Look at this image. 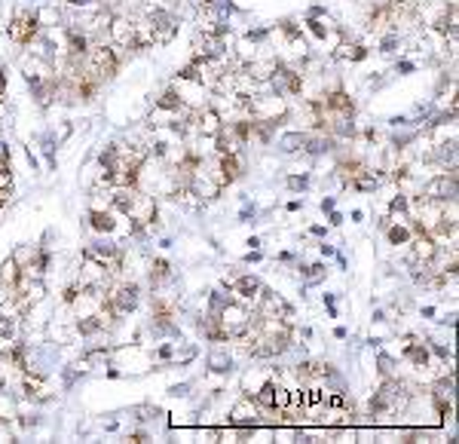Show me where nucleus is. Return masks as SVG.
Here are the masks:
<instances>
[{
  "label": "nucleus",
  "mask_w": 459,
  "mask_h": 444,
  "mask_svg": "<svg viewBox=\"0 0 459 444\" xmlns=\"http://www.w3.org/2000/svg\"><path fill=\"white\" fill-rule=\"evenodd\" d=\"M144 28H147L150 44H168V40L178 34V19H175V12L166 10V6H150Z\"/></svg>",
  "instance_id": "1"
},
{
  "label": "nucleus",
  "mask_w": 459,
  "mask_h": 444,
  "mask_svg": "<svg viewBox=\"0 0 459 444\" xmlns=\"http://www.w3.org/2000/svg\"><path fill=\"white\" fill-rule=\"evenodd\" d=\"M138 300H141L138 282H119V285L110 288V294H108V307L114 309L117 316H129L132 309L138 307Z\"/></svg>",
  "instance_id": "2"
},
{
  "label": "nucleus",
  "mask_w": 459,
  "mask_h": 444,
  "mask_svg": "<svg viewBox=\"0 0 459 444\" xmlns=\"http://www.w3.org/2000/svg\"><path fill=\"white\" fill-rule=\"evenodd\" d=\"M37 34H40V19H37V12H19L16 16V22L10 25V37L16 40V44H22L28 46L31 40H37Z\"/></svg>",
  "instance_id": "3"
},
{
  "label": "nucleus",
  "mask_w": 459,
  "mask_h": 444,
  "mask_svg": "<svg viewBox=\"0 0 459 444\" xmlns=\"http://www.w3.org/2000/svg\"><path fill=\"white\" fill-rule=\"evenodd\" d=\"M211 178L217 181L221 187H230L233 181L242 178V163H239V153L230 151V153H221V160H217V168L215 172H208Z\"/></svg>",
  "instance_id": "4"
},
{
  "label": "nucleus",
  "mask_w": 459,
  "mask_h": 444,
  "mask_svg": "<svg viewBox=\"0 0 459 444\" xmlns=\"http://www.w3.org/2000/svg\"><path fill=\"white\" fill-rule=\"evenodd\" d=\"M257 414H260V407L254 405L251 396H245L236 407H233L230 423H233V426H251V429H254V423H257Z\"/></svg>",
  "instance_id": "5"
},
{
  "label": "nucleus",
  "mask_w": 459,
  "mask_h": 444,
  "mask_svg": "<svg viewBox=\"0 0 459 444\" xmlns=\"http://www.w3.org/2000/svg\"><path fill=\"white\" fill-rule=\"evenodd\" d=\"M89 227L95 230V233L110 236V233L117 230V218H114V211H108V209H92V211H89Z\"/></svg>",
  "instance_id": "6"
},
{
  "label": "nucleus",
  "mask_w": 459,
  "mask_h": 444,
  "mask_svg": "<svg viewBox=\"0 0 459 444\" xmlns=\"http://www.w3.org/2000/svg\"><path fill=\"white\" fill-rule=\"evenodd\" d=\"M19 279H22V267H19L12 258H6L3 264H0V285L12 294V291H16V285H19Z\"/></svg>",
  "instance_id": "7"
},
{
  "label": "nucleus",
  "mask_w": 459,
  "mask_h": 444,
  "mask_svg": "<svg viewBox=\"0 0 459 444\" xmlns=\"http://www.w3.org/2000/svg\"><path fill=\"white\" fill-rule=\"evenodd\" d=\"M260 279L257 276H239L236 282H233V291L239 294L242 300H254V298H260Z\"/></svg>",
  "instance_id": "8"
},
{
  "label": "nucleus",
  "mask_w": 459,
  "mask_h": 444,
  "mask_svg": "<svg viewBox=\"0 0 459 444\" xmlns=\"http://www.w3.org/2000/svg\"><path fill=\"white\" fill-rule=\"evenodd\" d=\"M404 356L411 358L416 368H426V365H429V347H426V343H416L413 337H407V343H404Z\"/></svg>",
  "instance_id": "9"
},
{
  "label": "nucleus",
  "mask_w": 459,
  "mask_h": 444,
  "mask_svg": "<svg viewBox=\"0 0 459 444\" xmlns=\"http://www.w3.org/2000/svg\"><path fill=\"white\" fill-rule=\"evenodd\" d=\"M181 108H184V102H181V93H178V89H166V93L157 98V110H166V114H178Z\"/></svg>",
  "instance_id": "10"
},
{
  "label": "nucleus",
  "mask_w": 459,
  "mask_h": 444,
  "mask_svg": "<svg viewBox=\"0 0 459 444\" xmlns=\"http://www.w3.org/2000/svg\"><path fill=\"white\" fill-rule=\"evenodd\" d=\"M208 371H211V374H230V371H233V358L224 349H215L208 356Z\"/></svg>",
  "instance_id": "11"
},
{
  "label": "nucleus",
  "mask_w": 459,
  "mask_h": 444,
  "mask_svg": "<svg viewBox=\"0 0 459 444\" xmlns=\"http://www.w3.org/2000/svg\"><path fill=\"white\" fill-rule=\"evenodd\" d=\"M303 141H306V132H288V135L279 138V151H285V153L303 151Z\"/></svg>",
  "instance_id": "12"
},
{
  "label": "nucleus",
  "mask_w": 459,
  "mask_h": 444,
  "mask_svg": "<svg viewBox=\"0 0 459 444\" xmlns=\"http://www.w3.org/2000/svg\"><path fill=\"white\" fill-rule=\"evenodd\" d=\"M270 377L273 374H264V371H257V368L248 371V374H245V396H254V392H257Z\"/></svg>",
  "instance_id": "13"
},
{
  "label": "nucleus",
  "mask_w": 459,
  "mask_h": 444,
  "mask_svg": "<svg viewBox=\"0 0 459 444\" xmlns=\"http://www.w3.org/2000/svg\"><path fill=\"white\" fill-rule=\"evenodd\" d=\"M386 236H389L392 245H404V242H411V239H413V230L404 227V224H392V227L386 230Z\"/></svg>",
  "instance_id": "14"
},
{
  "label": "nucleus",
  "mask_w": 459,
  "mask_h": 444,
  "mask_svg": "<svg viewBox=\"0 0 459 444\" xmlns=\"http://www.w3.org/2000/svg\"><path fill=\"white\" fill-rule=\"evenodd\" d=\"M389 221H395V218H404V215H411V200H407V193H398L395 200L389 202Z\"/></svg>",
  "instance_id": "15"
},
{
  "label": "nucleus",
  "mask_w": 459,
  "mask_h": 444,
  "mask_svg": "<svg viewBox=\"0 0 459 444\" xmlns=\"http://www.w3.org/2000/svg\"><path fill=\"white\" fill-rule=\"evenodd\" d=\"M16 331H19L16 316H12V313H3V309H0V337H3V340H12V337H16Z\"/></svg>",
  "instance_id": "16"
},
{
  "label": "nucleus",
  "mask_w": 459,
  "mask_h": 444,
  "mask_svg": "<svg viewBox=\"0 0 459 444\" xmlns=\"http://www.w3.org/2000/svg\"><path fill=\"white\" fill-rule=\"evenodd\" d=\"M300 276L309 282V285H315V282L324 279V264H313V267H300Z\"/></svg>",
  "instance_id": "17"
},
{
  "label": "nucleus",
  "mask_w": 459,
  "mask_h": 444,
  "mask_svg": "<svg viewBox=\"0 0 459 444\" xmlns=\"http://www.w3.org/2000/svg\"><path fill=\"white\" fill-rule=\"evenodd\" d=\"M337 55H340V59H349V61H362L364 59V55H367V49L364 46H349V44H343L340 46V52H337Z\"/></svg>",
  "instance_id": "18"
},
{
  "label": "nucleus",
  "mask_w": 459,
  "mask_h": 444,
  "mask_svg": "<svg viewBox=\"0 0 459 444\" xmlns=\"http://www.w3.org/2000/svg\"><path fill=\"white\" fill-rule=\"evenodd\" d=\"M411 141H416V132H401V135L392 138V147H395V151H404Z\"/></svg>",
  "instance_id": "19"
},
{
  "label": "nucleus",
  "mask_w": 459,
  "mask_h": 444,
  "mask_svg": "<svg viewBox=\"0 0 459 444\" xmlns=\"http://www.w3.org/2000/svg\"><path fill=\"white\" fill-rule=\"evenodd\" d=\"M288 187L291 190H306L309 187V175L303 172V175H291V178H288Z\"/></svg>",
  "instance_id": "20"
},
{
  "label": "nucleus",
  "mask_w": 459,
  "mask_h": 444,
  "mask_svg": "<svg viewBox=\"0 0 459 444\" xmlns=\"http://www.w3.org/2000/svg\"><path fill=\"white\" fill-rule=\"evenodd\" d=\"M398 34H386L383 40H380V52H395V46H398Z\"/></svg>",
  "instance_id": "21"
},
{
  "label": "nucleus",
  "mask_w": 459,
  "mask_h": 444,
  "mask_svg": "<svg viewBox=\"0 0 459 444\" xmlns=\"http://www.w3.org/2000/svg\"><path fill=\"white\" fill-rule=\"evenodd\" d=\"M377 365H380V374H383V377H389V374H392V365H395V358H392V356H386V352H380Z\"/></svg>",
  "instance_id": "22"
},
{
  "label": "nucleus",
  "mask_w": 459,
  "mask_h": 444,
  "mask_svg": "<svg viewBox=\"0 0 459 444\" xmlns=\"http://www.w3.org/2000/svg\"><path fill=\"white\" fill-rule=\"evenodd\" d=\"M266 37H270V31H266V28H254V31L245 34V40H248V44H264Z\"/></svg>",
  "instance_id": "23"
},
{
  "label": "nucleus",
  "mask_w": 459,
  "mask_h": 444,
  "mask_svg": "<svg viewBox=\"0 0 459 444\" xmlns=\"http://www.w3.org/2000/svg\"><path fill=\"white\" fill-rule=\"evenodd\" d=\"M429 349H432V352H435V356H438V358H441V362H444V365H447V362H450V349H444V347H441V343H435V340H429Z\"/></svg>",
  "instance_id": "24"
},
{
  "label": "nucleus",
  "mask_w": 459,
  "mask_h": 444,
  "mask_svg": "<svg viewBox=\"0 0 459 444\" xmlns=\"http://www.w3.org/2000/svg\"><path fill=\"white\" fill-rule=\"evenodd\" d=\"M190 392V383H175V386H168V396L172 398H184Z\"/></svg>",
  "instance_id": "25"
},
{
  "label": "nucleus",
  "mask_w": 459,
  "mask_h": 444,
  "mask_svg": "<svg viewBox=\"0 0 459 444\" xmlns=\"http://www.w3.org/2000/svg\"><path fill=\"white\" fill-rule=\"evenodd\" d=\"M61 298H65V304H74V300L80 298V282H77V285H68V288H65V294H61Z\"/></svg>",
  "instance_id": "26"
},
{
  "label": "nucleus",
  "mask_w": 459,
  "mask_h": 444,
  "mask_svg": "<svg viewBox=\"0 0 459 444\" xmlns=\"http://www.w3.org/2000/svg\"><path fill=\"white\" fill-rule=\"evenodd\" d=\"M172 356H175V343H162V347L157 349V358H162V362H168Z\"/></svg>",
  "instance_id": "27"
},
{
  "label": "nucleus",
  "mask_w": 459,
  "mask_h": 444,
  "mask_svg": "<svg viewBox=\"0 0 459 444\" xmlns=\"http://www.w3.org/2000/svg\"><path fill=\"white\" fill-rule=\"evenodd\" d=\"M413 61H398V68H395V70H398V74H413Z\"/></svg>",
  "instance_id": "28"
},
{
  "label": "nucleus",
  "mask_w": 459,
  "mask_h": 444,
  "mask_svg": "<svg viewBox=\"0 0 459 444\" xmlns=\"http://www.w3.org/2000/svg\"><path fill=\"white\" fill-rule=\"evenodd\" d=\"M328 221H331V227H340V224H343V215L331 209V218H328Z\"/></svg>",
  "instance_id": "29"
},
{
  "label": "nucleus",
  "mask_w": 459,
  "mask_h": 444,
  "mask_svg": "<svg viewBox=\"0 0 459 444\" xmlns=\"http://www.w3.org/2000/svg\"><path fill=\"white\" fill-rule=\"evenodd\" d=\"M319 251H322V258H331V255H337V251H334V245H328V242H322V245H319Z\"/></svg>",
  "instance_id": "30"
},
{
  "label": "nucleus",
  "mask_w": 459,
  "mask_h": 444,
  "mask_svg": "<svg viewBox=\"0 0 459 444\" xmlns=\"http://www.w3.org/2000/svg\"><path fill=\"white\" fill-rule=\"evenodd\" d=\"M254 260H260V251L254 249V251H248V255H245V264H254Z\"/></svg>",
  "instance_id": "31"
},
{
  "label": "nucleus",
  "mask_w": 459,
  "mask_h": 444,
  "mask_svg": "<svg viewBox=\"0 0 459 444\" xmlns=\"http://www.w3.org/2000/svg\"><path fill=\"white\" fill-rule=\"evenodd\" d=\"M70 6H89V3H95V0H68Z\"/></svg>",
  "instance_id": "32"
},
{
  "label": "nucleus",
  "mask_w": 459,
  "mask_h": 444,
  "mask_svg": "<svg viewBox=\"0 0 459 444\" xmlns=\"http://www.w3.org/2000/svg\"><path fill=\"white\" fill-rule=\"evenodd\" d=\"M331 209H334V200L328 196V200H322V211H331Z\"/></svg>",
  "instance_id": "33"
},
{
  "label": "nucleus",
  "mask_w": 459,
  "mask_h": 444,
  "mask_svg": "<svg viewBox=\"0 0 459 444\" xmlns=\"http://www.w3.org/2000/svg\"><path fill=\"white\" fill-rule=\"evenodd\" d=\"M239 218H242V221H251V218H254V209H242V215H239Z\"/></svg>",
  "instance_id": "34"
},
{
  "label": "nucleus",
  "mask_w": 459,
  "mask_h": 444,
  "mask_svg": "<svg viewBox=\"0 0 459 444\" xmlns=\"http://www.w3.org/2000/svg\"><path fill=\"white\" fill-rule=\"evenodd\" d=\"M334 337L337 340H346V328H334Z\"/></svg>",
  "instance_id": "35"
},
{
  "label": "nucleus",
  "mask_w": 459,
  "mask_h": 444,
  "mask_svg": "<svg viewBox=\"0 0 459 444\" xmlns=\"http://www.w3.org/2000/svg\"><path fill=\"white\" fill-rule=\"evenodd\" d=\"M6 93V74H0V95Z\"/></svg>",
  "instance_id": "36"
},
{
  "label": "nucleus",
  "mask_w": 459,
  "mask_h": 444,
  "mask_svg": "<svg viewBox=\"0 0 459 444\" xmlns=\"http://www.w3.org/2000/svg\"><path fill=\"white\" fill-rule=\"evenodd\" d=\"M6 206V196H0V209H3Z\"/></svg>",
  "instance_id": "37"
}]
</instances>
